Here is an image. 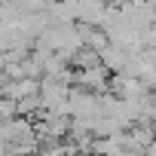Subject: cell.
<instances>
[{
  "label": "cell",
  "instance_id": "6da1fadb",
  "mask_svg": "<svg viewBox=\"0 0 156 156\" xmlns=\"http://www.w3.org/2000/svg\"><path fill=\"white\" fill-rule=\"evenodd\" d=\"M6 83V76H3V64H0V86H3Z\"/></svg>",
  "mask_w": 156,
  "mask_h": 156
}]
</instances>
